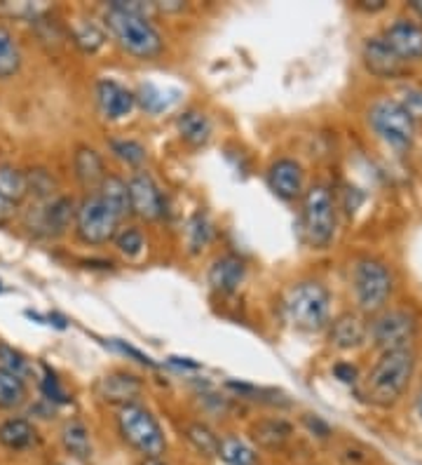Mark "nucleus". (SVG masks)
<instances>
[{
	"mask_svg": "<svg viewBox=\"0 0 422 465\" xmlns=\"http://www.w3.org/2000/svg\"><path fill=\"white\" fill-rule=\"evenodd\" d=\"M413 371H416V352L411 348L383 352L376 367L364 379L366 400L378 407H389L404 395Z\"/></svg>",
	"mask_w": 422,
	"mask_h": 465,
	"instance_id": "f257e3e1",
	"label": "nucleus"
},
{
	"mask_svg": "<svg viewBox=\"0 0 422 465\" xmlns=\"http://www.w3.org/2000/svg\"><path fill=\"white\" fill-rule=\"evenodd\" d=\"M284 318L299 331H321L329 324V311H331V294L321 282L305 280L293 284L281 301Z\"/></svg>",
	"mask_w": 422,
	"mask_h": 465,
	"instance_id": "f03ea898",
	"label": "nucleus"
},
{
	"mask_svg": "<svg viewBox=\"0 0 422 465\" xmlns=\"http://www.w3.org/2000/svg\"><path fill=\"white\" fill-rule=\"evenodd\" d=\"M106 26L118 45L132 57L152 59L162 52V35L148 22V17L136 12L123 10L118 3H111L106 10Z\"/></svg>",
	"mask_w": 422,
	"mask_h": 465,
	"instance_id": "7ed1b4c3",
	"label": "nucleus"
},
{
	"mask_svg": "<svg viewBox=\"0 0 422 465\" xmlns=\"http://www.w3.org/2000/svg\"><path fill=\"white\" fill-rule=\"evenodd\" d=\"M118 430L123 440L143 456H162L167 440L155 416L141 404H124L118 411Z\"/></svg>",
	"mask_w": 422,
	"mask_h": 465,
	"instance_id": "20e7f679",
	"label": "nucleus"
},
{
	"mask_svg": "<svg viewBox=\"0 0 422 465\" xmlns=\"http://www.w3.org/2000/svg\"><path fill=\"white\" fill-rule=\"evenodd\" d=\"M300 226H303L305 242L315 250L329 247L336 235V203L327 186H312L303 198L300 212Z\"/></svg>",
	"mask_w": 422,
	"mask_h": 465,
	"instance_id": "39448f33",
	"label": "nucleus"
},
{
	"mask_svg": "<svg viewBox=\"0 0 422 465\" xmlns=\"http://www.w3.org/2000/svg\"><path fill=\"white\" fill-rule=\"evenodd\" d=\"M74 222L75 232L84 244H103L115 238L123 216L94 191L75 207Z\"/></svg>",
	"mask_w": 422,
	"mask_h": 465,
	"instance_id": "423d86ee",
	"label": "nucleus"
},
{
	"mask_svg": "<svg viewBox=\"0 0 422 465\" xmlns=\"http://www.w3.org/2000/svg\"><path fill=\"white\" fill-rule=\"evenodd\" d=\"M352 290L364 312H380L392 296V272L378 259H361L352 272Z\"/></svg>",
	"mask_w": 422,
	"mask_h": 465,
	"instance_id": "0eeeda50",
	"label": "nucleus"
},
{
	"mask_svg": "<svg viewBox=\"0 0 422 465\" xmlns=\"http://www.w3.org/2000/svg\"><path fill=\"white\" fill-rule=\"evenodd\" d=\"M368 123L394 148L411 146L416 136V118L411 108L394 99H380L368 111Z\"/></svg>",
	"mask_w": 422,
	"mask_h": 465,
	"instance_id": "6e6552de",
	"label": "nucleus"
},
{
	"mask_svg": "<svg viewBox=\"0 0 422 465\" xmlns=\"http://www.w3.org/2000/svg\"><path fill=\"white\" fill-rule=\"evenodd\" d=\"M368 331H371L373 343L383 352L404 351L417 334V315L411 308L380 311Z\"/></svg>",
	"mask_w": 422,
	"mask_h": 465,
	"instance_id": "1a4fd4ad",
	"label": "nucleus"
},
{
	"mask_svg": "<svg viewBox=\"0 0 422 465\" xmlns=\"http://www.w3.org/2000/svg\"><path fill=\"white\" fill-rule=\"evenodd\" d=\"M74 219V200L66 198V195H56V198L43 200V204L28 214V228L38 232V235H45V238H56V235L66 232Z\"/></svg>",
	"mask_w": 422,
	"mask_h": 465,
	"instance_id": "9d476101",
	"label": "nucleus"
},
{
	"mask_svg": "<svg viewBox=\"0 0 422 465\" xmlns=\"http://www.w3.org/2000/svg\"><path fill=\"white\" fill-rule=\"evenodd\" d=\"M130 191V210L146 222H158L164 216V195L160 186L146 172H136L127 182Z\"/></svg>",
	"mask_w": 422,
	"mask_h": 465,
	"instance_id": "9b49d317",
	"label": "nucleus"
},
{
	"mask_svg": "<svg viewBox=\"0 0 422 465\" xmlns=\"http://www.w3.org/2000/svg\"><path fill=\"white\" fill-rule=\"evenodd\" d=\"M383 40L401 62L422 57V26L411 19H397L394 24H389Z\"/></svg>",
	"mask_w": 422,
	"mask_h": 465,
	"instance_id": "f8f14e48",
	"label": "nucleus"
},
{
	"mask_svg": "<svg viewBox=\"0 0 422 465\" xmlns=\"http://www.w3.org/2000/svg\"><path fill=\"white\" fill-rule=\"evenodd\" d=\"M268 186L281 200H296L303 193V167L296 160H275L268 170Z\"/></svg>",
	"mask_w": 422,
	"mask_h": 465,
	"instance_id": "ddd939ff",
	"label": "nucleus"
},
{
	"mask_svg": "<svg viewBox=\"0 0 422 465\" xmlns=\"http://www.w3.org/2000/svg\"><path fill=\"white\" fill-rule=\"evenodd\" d=\"M244 275H247V266L242 259L235 254H223L209 268V284L219 294H235L244 282Z\"/></svg>",
	"mask_w": 422,
	"mask_h": 465,
	"instance_id": "4468645a",
	"label": "nucleus"
},
{
	"mask_svg": "<svg viewBox=\"0 0 422 465\" xmlns=\"http://www.w3.org/2000/svg\"><path fill=\"white\" fill-rule=\"evenodd\" d=\"M361 57H364L366 68H368L373 75H378V78H394V75H399L401 68H404V62L394 54V50L383 38L366 40L364 50H361Z\"/></svg>",
	"mask_w": 422,
	"mask_h": 465,
	"instance_id": "2eb2a0df",
	"label": "nucleus"
},
{
	"mask_svg": "<svg viewBox=\"0 0 422 465\" xmlns=\"http://www.w3.org/2000/svg\"><path fill=\"white\" fill-rule=\"evenodd\" d=\"M134 102V94L130 90H124L123 85H118L115 80H102L96 85V104H99V111L108 120H120L124 115H130Z\"/></svg>",
	"mask_w": 422,
	"mask_h": 465,
	"instance_id": "dca6fc26",
	"label": "nucleus"
},
{
	"mask_svg": "<svg viewBox=\"0 0 422 465\" xmlns=\"http://www.w3.org/2000/svg\"><path fill=\"white\" fill-rule=\"evenodd\" d=\"M368 336V327H366L364 320L357 315V312H343L338 315L331 322V330H329V341L331 346L340 348V351H349V348L361 346Z\"/></svg>",
	"mask_w": 422,
	"mask_h": 465,
	"instance_id": "f3484780",
	"label": "nucleus"
},
{
	"mask_svg": "<svg viewBox=\"0 0 422 465\" xmlns=\"http://www.w3.org/2000/svg\"><path fill=\"white\" fill-rule=\"evenodd\" d=\"M74 170L75 179L80 182V186L87 188L94 193L96 188L102 186V182L106 179V167H103L102 155L96 153L92 146H78L74 153Z\"/></svg>",
	"mask_w": 422,
	"mask_h": 465,
	"instance_id": "a211bd4d",
	"label": "nucleus"
},
{
	"mask_svg": "<svg viewBox=\"0 0 422 465\" xmlns=\"http://www.w3.org/2000/svg\"><path fill=\"white\" fill-rule=\"evenodd\" d=\"M99 395L102 400L111 404H134V400L141 395V383L139 379L130 374H111V376H103L99 381Z\"/></svg>",
	"mask_w": 422,
	"mask_h": 465,
	"instance_id": "6ab92c4d",
	"label": "nucleus"
},
{
	"mask_svg": "<svg viewBox=\"0 0 422 465\" xmlns=\"http://www.w3.org/2000/svg\"><path fill=\"white\" fill-rule=\"evenodd\" d=\"M291 435V423H287L284 419H260L259 423L251 426L253 442L259 444L260 449H268V451H280V449L287 447Z\"/></svg>",
	"mask_w": 422,
	"mask_h": 465,
	"instance_id": "aec40b11",
	"label": "nucleus"
},
{
	"mask_svg": "<svg viewBox=\"0 0 422 465\" xmlns=\"http://www.w3.org/2000/svg\"><path fill=\"white\" fill-rule=\"evenodd\" d=\"M35 444V428L26 419H7L0 423V447L7 451H26Z\"/></svg>",
	"mask_w": 422,
	"mask_h": 465,
	"instance_id": "412c9836",
	"label": "nucleus"
},
{
	"mask_svg": "<svg viewBox=\"0 0 422 465\" xmlns=\"http://www.w3.org/2000/svg\"><path fill=\"white\" fill-rule=\"evenodd\" d=\"M176 127H179L181 139L191 146H204L211 136V123H209L207 115L197 108H188L176 120Z\"/></svg>",
	"mask_w": 422,
	"mask_h": 465,
	"instance_id": "4be33fe9",
	"label": "nucleus"
},
{
	"mask_svg": "<svg viewBox=\"0 0 422 465\" xmlns=\"http://www.w3.org/2000/svg\"><path fill=\"white\" fill-rule=\"evenodd\" d=\"M0 195L15 207L28 195V176L26 172L12 165H0Z\"/></svg>",
	"mask_w": 422,
	"mask_h": 465,
	"instance_id": "5701e85b",
	"label": "nucleus"
},
{
	"mask_svg": "<svg viewBox=\"0 0 422 465\" xmlns=\"http://www.w3.org/2000/svg\"><path fill=\"white\" fill-rule=\"evenodd\" d=\"M62 440L66 451L74 456L75 460L84 463V460L90 459L92 454L90 432H87V428H84L80 420H71V423H66V428H64L62 432Z\"/></svg>",
	"mask_w": 422,
	"mask_h": 465,
	"instance_id": "b1692460",
	"label": "nucleus"
},
{
	"mask_svg": "<svg viewBox=\"0 0 422 465\" xmlns=\"http://www.w3.org/2000/svg\"><path fill=\"white\" fill-rule=\"evenodd\" d=\"M96 193L102 195L113 210L118 212L120 216L130 214V191H127V182H123L120 176H106L102 182V186L96 188Z\"/></svg>",
	"mask_w": 422,
	"mask_h": 465,
	"instance_id": "393cba45",
	"label": "nucleus"
},
{
	"mask_svg": "<svg viewBox=\"0 0 422 465\" xmlns=\"http://www.w3.org/2000/svg\"><path fill=\"white\" fill-rule=\"evenodd\" d=\"M22 68V50L15 35L0 26V80L12 78Z\"/></svg>",
	"mask_w": 422,
	"mask_h": 465,
	"instance_id": "a878e982",
	"label": "nucleus"
},
{
	"mask_svg": "<svg viewBox=\"0 0 422 465\" xmlns=\"http://www.w3.org/2000/svg\"><path fill=\"white\" fill-rule=\"evenodd\" d=\"M219 456L228 465H259V454L240 437H223Z\"/></svg>",
	"mask_w": 422,
	"mask_h": 465,
	"instance_id": "bb28decb",
	"label": "nucleus"
},
{
	"mask_svg": "<svg viewBox=\"0 0 422 465\" xmlns=\"http://www.w3.org/2000/svg\"><path fill=\"white\" fill-rule=\"evenodd\" d=\"M26 381L0 369V409H17L26 402Z\"/></svg>",
	"mask_w": 422,
	"mask_h": 465,
	"instance_id": "cd10ccee",
	"label": "nucleus"
},
{
	"mask_svg": "<svg viewBox=\"0 0 422 465\" xmlns=\"http://www.w3.org/2000/svg\"><path fill=\"white\" fill-rule=\"evenodd\" d=\"M186 437L188 442L200 451L202 456H219L221 440L211 428H207L204 423H188L186 426Z\"/></svg>",
	"mask_w": 422,
	"mask_h": 465,
	"instance_id": "c85d7f7f",
	"label": "nucleus"
},
{
	"mask_svg": "<svg viewBox=\"0 0 422 465\" xmlns=\"http://www.w3.org/2000/svg\"><path fill=\"white\" fill-rule=\"evenodd\" d=\"M0 369H5V371H10V374H15L22 381H26L28 376L34 374V367H31V362L24 358L22 352L17 348L3 343V341H0Z\"/></svg>",
	"mask_w": 422,
	"mask_h": 465,
	"instance_id": "c756f323",
	"label": "nucleus"
},
{
	"mask_svg": "<svg viewBox=\"0 0 422 465\" xmlns=\"http://www.w3.org/2000/svg\"><path fill=\"white\" fill-rule=\"evenodd\" d=\"M113 155L130 167H139L146 163V148L134 139H113L111 142Z\"/></svg>",
	"mask_w": 422,
	"mask_h": 465,
	"instance_id": "7c9ffc66",
	"label": "nucleus"
},
{
	"mask_svg": "<svg viewBox=\"0 0 422 465\" xmlns=\"http://www.w3.org/2000/svg\"><path fill=\"white\" fill-rule=\"evenodd\" d=\"M186 235H188V244H191V252H200L209 244V240H211V235H214V228H211L207 216L195 214L191 222H188Z\"/></svg>",
	"mask_w": 422,
	"mask_h": 465,
	"instance_id": "2f4dec72",
	"label": "nucleus"
},
{
	"mask_svg": "<svg viewBox=\"0 0 422 465\" xmlns=\"http://www.w3.org/2000/svg\"><path fill=\"white\" fill-rule=\"evenodd\" d=\"M103 40H106V35H103V31L96 24L84 22L74 26V43L83 52H96L103 45Z\"/></svg>",
	"mask_w": 422,
	"mask_h": 465,
	"instance_id": "473e14b6",
	"label": "nucleus"
},
{
	"mask_svg": "<svg viewBox=\"0 0 422 465\" xmlns=\"http://www.w3.org/2000/svg\"><path fill=\"white\" fill-rule=\"evenodd\" d=\"M115 247L120 250V254L124 256H136L143 250V235H141L139 228H123V231L115 232Z\"/></svg>",
	"mask_w": 422,
	"mask_h": 465,
	"instance_id": "72a5a7b5",
	"label": "nucleus"
},
{
	"mask_svg": "<svg viewBox=\"0 0 422 465\" xmlns=\"http://www.w3.org/2000/svg\"><path fill=\"white\" fill-rule=\"evenodd\" d=\"M134 99H139L141 106L146 108V111H151V114H160V111H164V108L169 106L167 99L162 97V92H160L158 87H152V85L141 87L139 94H136Z\"/></svg>",
	"mask_w": 422,
	"mask_h": 465,
	"instance_id": "f704fd0d",
	"label": "nucleus"
},
{
	"mask_svg": "<svg viewBox=\"0 0 422 465\" xmlns=\"http://www.w3.org/2000/svg\"><path fill=\"white\" fill-rule=\"evenodd\" d=\"M43 392H45V398L50 400V402H68V392L64 391L62 383H59L52 374H47L45 379H43Z\"/></svg>",
	"mask_w": 422,
	"mask_h": 465,
	"instance_id": "c9c22d12",
	"label": "nucleus"
},
{
	"mask_svg": "<svg viewBox=\"0 0 422 465\" xmlns=\"http://www.w3.org/2000/svg\"><path fill=\"white\" fill-rule=\"evenodd\" d=\"M303 423H305V426H308L309 432H315V435L321 437V440H327V437H331V426H329L327 420H321L319 416L305 414L303 416Z\"/></svg>",
	"mask_w": 422,
	"mask_h": 465,
	"instance_id": "e433bc0d",
	"label": "nucleus"
},
{
	"mask_svg": "<svg viewBox=\"0 0 422 465\" xmlns=\"http://www.w3.org/2000/svg\"><path fill=\"white\" fill-rule=\"evenodd\" d=\"M333 376H336L338 381H343V383H355L357 369L348 362H338L336 367H333Z\"/></svg>",
	"mask_w": 422,
	"mask_h": 465,
	"instance_id": "4c0bfd02",
	"label": "nucleus"
},
{
	"mask_svg": "<svg viewBox=\"0 0 422 465\" xmlns=\"http://www.w3.org/2000/svg\"><path fill=\"white\" fill-rule=\"evenodd\" d=\"M357 7H361V10H368V12L383 10L385 0H359V3H357Z\"/></svg>",
	"mask_w": 422,
	"mask_h": 465,
	"instance_id": "58836bf2",
	"label": "nucleus"
},
{
	"mask_svg": "<svg viewBox=\"0 0 422 465\" xmlns=\"http://www.w3.org/2000/svg\"><path fill=\"white\" fill-rule=\"evenodd\" d=\"M10 212H12V204L0 195V222H5L7 216H10Z\"/></svg>",
	"mask_w": 422,
	"mask_h": 465,
	"instance_id": "ea45409f",
	"label": "nucleus"
},
{
	"mask_svg": "<svg viewBox=\"0 0 422 465\" xmlns=\"http://www.w3.org/2000/svg\"><path fill=\"white\" fill-rule=\"evenodd\" d=\"M139 465H169L167 460H162V456H143Z\"/></svg>",
	"mask_w": 422,
	"mask_h": 465,
	"instance_id": "a19ab883",
	"label": "nucleus"
},
{
	"mask_svg": "<svg viewBox=\"0 0 422 465\" xmlns=\"http://www.w3.org/2000/svg\"><path fill=\"white\" fill-rule=\"evenodd\" d=\"M411 10H416L417 15H420V17H422V0H413Z\"/></svg>",
	"mask_w": 422,
	"mask_h": 465,
	"instance_id": "79ce46f5",
	"label": "nucleus"
},
{
	"mask_svg": "<svg viewBox=\"0 0 422 465\" xmlns=\"http://www.w3.org/2000/svg\"><path fill=\"white\" fill-rule=\"evenodd\" d=\"M417 414H420L422 419V392H420V398H417Z\"/></svg>",
	"mask_w": 422,
	"mask_h": 465,
	"instance_id": "37998d69",
	"label": "nucleus"
}]
</instances>
